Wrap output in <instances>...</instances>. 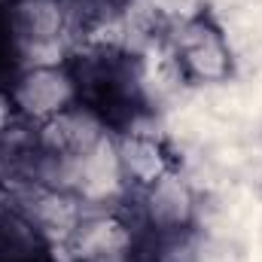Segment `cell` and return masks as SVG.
Masks as SVG:
<instances>
[{"label":"cell","mask_w":262,"mask_h":262,"mask_svg":"<svg viewBox=\"0 0 262 262\" xmlns=\"http://www.w3.org/2000/svg\"><path fill=\"white\" fill-rule=\"evenodd\" d=\"M171 55L180 73L195 82H223L232 73V55H229L226 37L204 15L174 25Z\"/></svg>","instance_id":"cell-1"},{"label":"cell","mask_w":262,"mask_h":262,"mask_svg":"<svg viewBox=\"0 0 262 262\" xmlns=\"http://www.w3.org/2000/svg\"><path fill=\"white\" fill-rule=\"evenodd\" d=\"M76 76L64 67H25L12 85V101L18 113L37 122L70 110L76 104Z\"/></svg>","instance_id":"cell-2"},{"label":"cell","mask_w":262,"mask_h":262,"mask_svg":"<svg viewBox=\"0 0 262 262\" xmlns=\"http://www.w3.org/2000/svg\"><path fill=\"white\" fill-rule=\"evenodd\" d=\"M140 210H143V223L152 226L159 235L186 232L195 213V198H192V189L177 174H165L162 180L146 186Z\"/></svg>","instance_id":"cell-3"},{"label":"cell","mask_w":262,"mask_h":262,"mask_svg":"<svg viewBox=\"0 0 262 262\" xmlns=\"http://www.w3.org/2000/svg\"><path fill=\"white\" fill-rule=\"evenodd\" d=\"M116 159H119L122 177L128 183L143 186V189L152 186L156 180H162L165 174H171V162H168L165 146L152 134H146V131H131V134H125L116 143Z\"/></svg>","instance_id":"cell-4"},{"label":"cell","mask_w":262,"mask_h":262,"mask_svg":"<svg viewBox=\"0 0 262 262\" xmlns=\"http://www.w3.org/2000/svg\"><path fill=\"white\" fill-rule=\"evenodd\" d=\"M15 113H18V107L12 101V92L9 89H0V131H9Z\"/></svg>","instance_id":"cell-5"}]
</instances>
